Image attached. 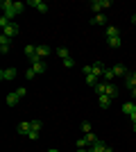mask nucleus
Returning a JSON list of instances; mask_svg holds the SVG:
<instances>
[{
	"label": "nucleus",
	"instance_id": "a211bd4d",
	"mask_svg": "<svg viewBox=\"0 0 136 152\" xmlns=\"http://www.w3.org/2000/svg\"><path fill=\"white\" fill-rule=\"evenodd\" d=\"M25 55H27V59L32 61V59L36 57V45H27V48H25Z\"/></svg>",
	"mask_w": 136,
	"mask_h": 152
},
{
	"label": "nucleus",
	"instance_id": "412c9836",
	"mask_svg": "<svg viewBox=\"0 0 136 152\" xmlns=\"http://www.w3.org/2000/svg\"><path fill=\"white\" fill-rule=\"evenodd\" d=\"M57 57L61 59V61H64V59H68V57H71V55H68V48H59V50H57Z\"/></svg>",
	"mask_w": 136,
	"mask_h": 152
},
{
	"label": "nucleus",
	"instance_id": "9d476101",
	"mask_svg": "<svg viewBox=\"0 0 136 152\" xmlns=\"http://www.w3.org/2000/svg\"><path fill=\"white\" fill-rule=\"evenodd\" d=\"M50 48H48V45H36V55H39V57L41 59H45V57H48V55H50Z\"/></svg>",
	"mask_w": 136,
	"mask_h": 152
},
{
	"label": "nucleus",
	"instance_id": "5701e85b",
	"mask_svg": "<svg viewBox=\"0 0 136 152\" xmlns=\"http://www.w3.org/2000/svg\"><path fill=\"white\" fill-rule=\"evenodd\" d=\"M107 41H109V45H111V48H120V45H123V43H120V37H113V39H107Z\"/></svg>",
	"mask_w": 136,
	"mask_h": 152
},
{
	"label": "nucleus",
	"instance_id": "c756f323",
	"mask_svg": "<svg viewBox=\"0 0 136 152\" xmlns=\"http://www.w3.org/2000/svg\"><path fill=\"white\" fill-rule=\"evenodd\" d=\"M30 123H32V129H39L41 132V121H30Z\"/></svg>",
	"mask_w": 136,
	"mask_h": 152
},
{
	"label": "nucleus",
	"instance_id": "b1692460",
	"mask_svg": "<svg viewBox=\"0 0 136 152\" xmlns=\"http://www.w3.org/2000/svg\"><path fill=\"white\" fill-rule=\"evenodd\" d=\"M9 23H12V18H7L5 14H2V18H0V27H2V30H5V27L9 25Z\"/></svg>",
	"mask_w": 136,
	"mask_h": 152
},
{
	"label": "nucleus",
	"instance_id": "7ed1b4c3",
	"mask_svg": "<svg viewBox=\"0 0 136 152\" xmlns=\"http://www.w3.org/2000/svg\"><path fill=\"white\" fill-rule=\"evenodd\" d=\"M16 75H18L16 68H2V70H0V80H2V82H12Z\"/></svg>",
	"mask_w": 136,
	"mask_h": 152
},
{
	"label": "nucleus",
	"instance_id": "1a4fd4ad",
	"mask_svg": "<svg viewBox=\"0 0 136 152\" xmlns=\"http://www.w3.org/2000/svg\"><path fill=\"white\" fill-rule=\"evenodd\" d=\"M32 68H34V73H36V75H41V73H45V61H43V59L34 61V64H32Z\"/></svg>",
	"mask_w": 136,
	"mask_h": 152
},
{
	"label": "nucleus",
	"instance_id": "ddd939ff",
	"mask_svg": "<svg viewBox=\"0 0 136 152\" xmlns=\"http://www.w3.org/2000/svg\"><path fill=\"white\" fill-rule=\"evenodd\" d=\"M104 93L109 95V98H116V95H118V89H116V84H113V82H107V91H104Z\"/></svg>",
	"mask_w": 136,
	"mask_h": 152
},
{
	"label": "nucleus",
	"instance_id": "7c9ffc66",
	"mask_svg": "<svg viewBox=\"0 0 136 152\" xmlns=\"http://www.w3.org/2000/svg\"><path fill=\"white\" fill-rule=\"evenodd\" d=\"M27 136H30V139H39V129H32V132L27 134Z\"/></svg>",
	"mask_w": 136,
	"mask_h": 152
},
{
	"label": "nucleus",
	"instance_id": "2f4dec72",
	"mask_svg": "<svg viewBox=\"0 0 136 152\" xmlns=\"http://www.w3.org/2000/svg\"><path fill=\"white\" fill-rule=\"evenodd\" d=\"M16 93H18V95H20V98H25V93H27V91H25V89H23V86H20V89H16Z\"/></svg>",
	"mask_w": 136,
	"mask_h": 152
},
{
	"label": "nucleus",
	"instance_id": "f704fd0d",
	"mask_svg": "<svg viewBox=\"0 0 136 152\" xmlns=\"http://www.w3.org/2000/svg\"><path fill=\"white\" fill-rule=\"evenodd\" d=\"M48 152H59V150H55V148H52V150H48Z\"/></svg>",
	"mask_w": 136,
	"mask_h": 152
},
{
	"label": "nucleus",
	"instance_id": "4be33fe9",
	"mask_svg": "<svg viewBox=\"0 0 136 152\" xmlns=\"http://www.w3.org/2000/svg\"><path fill=\"white\" fill-rule=\"evenodd\" d=\"M102 77H104V80H107V82H111V80H113V77H116V73H113V70H111V68H104Z\"/></svg>",
	"mask_w": 136,
	"mask_h": 152
},
{
	"label": "nucleus",
	"instance_id": "9b49d317",
	"mask_svg": "<svg viewBox=\"0 0 136 152\" xmlns=\"http://www.w3.org/2000/svg\"><path fill=\"white\" fill-rule=\"evenodd\" d=\"M30 5H32V7H36V9H39L41 14H45V12H48V5H45V2H41V0H30Z\"/></svg>",
	"mask_w": 136,
	"mask_h": 152
},
{
	"label": "nucleus",
	"instance_id": "f3484780",
	"mask_svg": "<svg viewBox=\"0 0 136 152\" xmlns=\"http://www.w3.org/2000/svg\"><path fill=\"white\" fill-rule=\"evenodd\" d=\"M91 152H107V145H104L102 141H95V143L91 145Z\"/></svg>",
	"mask_w": 136,
	"mask_h": 152
},
{
	"label": "nucleus",
	"instance_id": "423d86ee",
	"mask_svg": "<svg viewBox=\"0 0 136 152\" xmlns=\"http://www.w3.org/2000/svg\"><path fill=\"white\" fill-rule=\"evenodd\" d=\"M18 100H20V95L16 93V91H14V93H9L5 98V102H7V107H16V104H18Z\"/></svg>",
	"mask_w": 136,
	"mask_h": 152
},
{
	"label": "nucleus",
	"instance_id": "c85d7f7f",
	"mask_svg": "<svg viewBox=\"0 0 136 152\" xmlns=\"http://www.w3.org/2000/svg\"><path fill=\"white\" fill-rule=\"evenodd\" d=\"M82 132H84V134H89V132H93V129H91V123H82Z\"/></svg>",
	"mask_w": 136,
	"mask_h": 152
},
{
	"label": "nucleus",
	"instance_id": "f8f14e48",
	"mask_svg": "<svg viewBox=\"0 0 136 152\" xmlns=\"http://www.w3.org/2000/svg\"><path fill=\"white\" fill-rule=\"evenodd\" d=\"M123 111L127 116H134L136 114V104H134V102H125V104H123Z\"/></svg>",
	"mask_w": 136,
	"mask_h": 152
},
{
	"label": "nucleus",
	"instance_id": "393cba45",
	"mask_svg": "<svg viewBox=\"0 0 136 152\" xmlns=\"http://www.w3.org/2000/svg\"><path fill=\"white\" fill-rule=\"evenodd\" d=\"M86 141H89L91 145H93V143H95V141H100V139H97V136H95L93 132H89V134H86Z\"/></svg>",
	"mask_w": 136,
	"mask_h": 152
},
{
	"label": "nucleus",
	"instance_id": "bb28decb",
	"mask_svg": "<svg viewBox=\"0 0 136 152\" xmlns=\"http://www.w3.org/2000/svg\"><path fill=\"white\" fill-rule=\"evenodd\" d=\"M86 145H89V141H86V136H82V139L77 141V148H82V150H84Z\"/></svg>",
	"mask_w": 136,
	"mask_h": 152
},
{
	"label": "nucleus",
	"instance_id": "4468645a",
	"mask_svg": "<svg viewBox=\"0 0 136 152\" xmlns=\"http://www.w3.org/2000/svg\"><path fill=\"white\" fill-rule=\"evenodd\" d=\"M113 73H116V77H127V68H125L123 64H118V66H113Z\"/></svg>",
	"mask_w": 136,
	"mask_h": 152
},
{
	"label": "nucleus",
	"instance_id": "f257e3e1",
	"mask_svg": "<svg viewBox=\"0 0 136 152\" xmlns=\"http://www.w3.org/2000/svg\"><path fill=\"white\" fill-rule=\"evenodd\" d=\"M0 7H2V12H5L7 18H14L16 14L23 12V2H12V0H2Z\"/></svg>",
	"mask_w": 136,
	"mask_h": 152
},
{
	"label": "nucleus",
	"instance_id": "6e6552de",
	"mask_svg": "<svg viewBox=\"0 0 136 152\" xmlns=\"http://www.w3.org/2000/svg\"><path fill=\"white\" fill-rule=\"evenodd\" d=\"M91 73H93L95 77H102V73H104V66H102V61L91 64Z\"/></svg>",
	"mask_w": 136,
	"mask_h": 152
},
{
	"label": "nucleus",
	"instance_id": "0eeeda50",
	"mask_svg": "<svg viewBox=\"0 0 136 152\" xmlns=\"http://www.w3.org/2000/svg\"><path fill=\"white\" fill-rule=\"evenodd\" d=\"M111 100H113V98H109V95H97V104H100V109H109Z\"/></svg>",
	"mask_w": 136,
	"mask_h": 152
},
{
	"label": "nucleus",
	"instance_id": "20e7f679",
	"mask_svg": "<svg viewBox=\"0 0 136 152\" xmlns=\"http://www.w3.org/2000/svg\"><path fill=\"white\" fill-rule=\"evenodd\" d=\"M2 34H5V37H9V39H14L16 34H18V23H14V20H12V23L2 30Z\"/></svg>",
	"mask_w": 136,
	"mask_h": 152
},
{
	"label": "nucleus",
	"instance_id": "e433bc0d",
	"mask_svg": "<svg viewBox=\"0 0 136 152\" xmlns=\"http://www.w3.org/2000/svg\"><path fill=\"white\" fill-rule=\"evenodd\" d=\"M89 152H91V150H89Z\"/></svg>",
	"mask_w": 136,
	"mask_h": 152
},
{
	"label": "nucleus",
	"instance_id": "f03ea898",
	"mask_svg": "<svg viewBox=\"0 0 136 152\" xmlns=\"http://www.w3.org/2000/svg\"><path fill=\"white\" fill-rule=\"evenodd\" d=\"M107 7H111L109 0H93V2H91V9H93L95 14H100L102 9H107Z\"/></svg>",
	"mask_w": 136,
	"mask_h": 152
},
{
	"label": "nucleus",
	"instance_id": "aec40b11",
	"mask_svg": "<svg viewBox=\"0 0 136 152\" xmlns=\"http://www.w3.org/2000/svg\"><path fill=\"white\" fill-rule=\"evenodd\" d=\"M84 80H86V84H89V86H97V77L93 75V73H91V75H84Z\"/></svg>",
	"mask_w": 136,
	"mask_h": 152
},
{
	"label": "nucleus",
	"instance_id": "dca6fc26",
	"mask_svg": "<svg viewBox=\"0 0 136 152\" xmlns=\"http://www.w3.org/2000/svg\"><path fill=\"white\" fill-rule=\"evenodd\" d=\"M113 37H120V30L116 25H109L107 27V39H113Z\"/></svg>",
	"mask_w": 136,
	"mask_h": 152
},
{
	"label": "nucleus",
	"instance_id": "a878e982",
	"mask_svg": "<svg viewBox=\"0 0 136 152\" xmlns=\"http://www.w3.org/2000/svg\"><path fill=\"white\" fill-rule=\"evenodd\" d=\"M64 66H66V68H73V66H75V59H73V57L64 59Z\"/></svg>",
	"mask_w": 136,
	"mask_h": 152
},
{
	"label": "nucleus",
	"instance_id": "473e14b6",
	"mask_svg": "<svg viewBox=\"0 0 136 152\" xmlns=\"http://www.w3.org/2000/svg\"><path fill=\"white\" fill-rule=\"evenodd\" d=\"M129 75H132V77H134V82H136V73H129Z\"/></svg>",
	"mask_w": 136,
	"mask_h": 152
},
{
	"label": "nucleus",
	"instance_id": "2eb2a0df",
	"mask_svg": "<svg viewBox=\"0 0 136 152\" xmlns=\"http://www.w3.org/2000/svg\"><path fill=\"white\" fill-rule=\"evenodd\" d=\"M30 132H32V123H25V121H23L18 125V134H30Z\"/></svg>",
	"mask_w": 136,
	"mask_h": 152
},
{
	"label": "nucleus",
	"instance_id": "72a5a7b5",
	"mask_svg": "<svg viewBox=\"0 0 136 152\" xmlns=\"http://www.w3.org/2000/svg\"><path fill=\"white\" fill-rule=\"evenodd\" d=\"M132 95H136V86H134V89H132Z\"/></svg>",
	"mask_w": 136,
	"mask_h": 152
},
{
	"label": "nucleus",
	"instance_id": "6ab92c4d",
	"mask_svg": "<svg viewBox=\"0 0 136 152\" xmlns=\"http://www.w3.org/2000/svg\"><path fill=\"white\" fill-rule=\"evenodd\" d=\"M104 20H107V18H104L102 14H95V16H93V20H91V25H104Z\"/></svg>",
	"mask_w": 136,
	"mask_h": 152
},
{
	"label": "nucleus",
	"instance_id": "cd10ccee",
	"mask_svg": "<svg viewBox=\"0 0 136 152\" xmlns=\"http://www.w3.org/2000/svg\"><path fill=\"white\" fill-rule=\"evenodd\" d=\"M25 77H27V80H34V77H36V73H34V68H27V70H25Z\"/></svg>",
	"mask_w": 136,
	"mask_h": 152
},
{
	"label": "nucleus",
	"instance_id": "39448f33",
	"mask_svg": "<svg viewBox=\"0 0 136 152\" xmlns=\"http://www.w3.org/2000/svg\"><path fill=\"white\" fill-rule=\"evenodd\" d=\"M9 41H12V39L5 37V34L0 37V52H2V55H5V52H9V48H12V43H9Z\"/></svg>",
	"mask_w": 136,
	"mask_h": 152
},
{
	"label": "nucleus",
	"instance_id": "c9c22d12",
	"mask_svg": "<svg viewBox=\"0 0 136 152\" xmlns=\"http://www.w3.org/2000/svg\"><path fill=\"white\" fill-rule=\"evenodd\" d=\"M134 25H136V14H134Z\"/></svg>",
	"mask_w": 136,
	"mask_h": 152
}]
</instances>
